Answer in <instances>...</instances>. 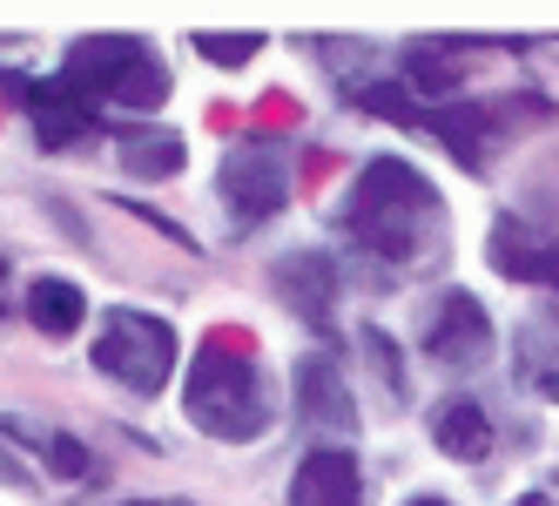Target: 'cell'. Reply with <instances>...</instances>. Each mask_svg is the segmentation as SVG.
<instances>
[{"instance_id":"cell-1","label":"cell","mask_w":559,"mask_h":506,"mask_svg":"<svg viewBox=\"0 0 559 506\" xmlns=\"http://www.w3.org/2000/svg\"><path fill=\"white\" fill-rule=\"evenodd\" d=\"M344 230L371 257L397 263V270H418L438 257L445 244V203L425 169H412L405 155H371L350 183V203H344Z\"/></svg>"},{"instance_id":"cell-2","label":"cell","mask_w":559,"mask_h":506,"mask_svg":"<svg viewBox=\"0 0 559 506\" xmlns=\"http://www.w3.org/2000/svg\"><path fill=\"white\" fill-rule=\"evenodd\" d=\"M182 412L195 433H210L223 446H243L270 425V385L257 372V358L236 344L229 331H216L203 352L189 358V378H182Z\"/></svg>"},{"instance_id":"cell-3","label":"cell","mask_w":559,"mask_h":506,"mask_svg":"<svg viewBox=\"0 0 559 506\" xmlns=\"http://www.w3.org/2000/svg\"><path fill=\"white\" fill-rule=\"evenodd\" d=\"M68 95H108L122 108H163L169 74L142 42H129V34H95V42L68 48Z\"/></svg>"},{"instance_id":"cell-4","label":"cell","mask_w":559,"mask_h":506,"mask_svg":"<svg viewBox=\"0 0 559 506\" xmlns=\"http://www.w3.org/2000/svg\"><path fill=\"white\" fill-rule=\"evenodd\" d=\"M95 365L115 385H129L135 399H155L176 378V331L148 310H108L95 331Z\"/></svg>"},{"instance_id":"cell-5","label":"cell","mask_w":559,"mask_h":506,"mask_svg":"<svg viewBox=\"0 0 559 506\" xmlns=\"http://www.w3.org/2000/svg\"><path fill=\"white\" fill-rule=\"evenodd\" d=\"M223 203H229L236 223H263V216L284 210V203H290V163H284V142H270V136L236 142V149L223 155Z\"/></svg>"},{"instance_id":"cell-6","label":"cell","mask_w":559,"mask_h":506,"mask_svg":"<svg viewBox=\"0 0 559 506\" xmlns=\"http://www.w3.org/2000/svg\"><path fill=\"white\" fill-rule=\"evenodd\" d=\"M492 318H486V304H478L472 291H445L431 304V325H425V352L438 358V365H459V372H472V365H486L492 358Z\"/></svg>"},{"instance_id":"cell-7","label":"cell","mask_w":559,"mask_h":506,"mask_svg":"<svg viewBox=\"0 0 559 506\" xmlns=\"http://www.w3.org/2000/svg\"><path fill=\"white\" fill-rule=\"evenodd\" d=\"M270 284H276V297H284L304 325H317L324 331L331 325V297H337V263L324 257V250H290V257H276L270 263Z\"/></svg>"},{"instance_id":"cell-8","label":"cell","mask_w":559,"mask_h":506,"mask_svg":"<svg viewBox=\"0 0 559 506\" xmlns=\"http://www.w3.org/2000/svg\"><path fill=\"white\" fill-rule=\"evenodd\" d=\"M492 270L512 284H559V237L533 230L526 216H499L492 223Z\"/></svg>"},{"instance_id":"cell-9","label":"cell","mask_w":559,"mask_h":506,"mask_svg":"<svg viewBox=\"0 0 559 506\" xmlns=\"http://www.w3.org/2000/svg\"><path fill=\"white\" fill-rule=\"evenodd\" d=\"M290 506H365V473L350 446H317L290 473Z\"/></svg>"},{"instance_id":"cell-10","label":"cell","mask_w":559,"mask_h":506,"mask_svg":"<svg viewBox=\"0 0 559 506\" xmlns=\"http://www.w3.org/2000/svg\"><path fill=\"white\" fill-rule=\"evenodd\" d=\"M431 439H438V452H445V459L478 466V459L492 452V419H486V405H478V399L452 392V399L431 405Z\"/></svg>"},{"instance_id":"cell-11","label":"cell","mask_w":559,"mask_h":506,"mask_svg":"<svg viewBox=\"0 0 559 506\" xmlns=\"http://www.w3.org/2000/svg\"><path fill=\"white\" fill-rule=\"evenodd\" d=\"M21 310H27V325H34V331L74 338V325L88 318V291H82V284H68V278H34V284L21 291Z\"/></svg>"},{"instance_id":"cell-12","label":"cell","mask_w":559,"mask_h":506,"mask_svg":"<svg viewBox=\"0 0 559 506\" xmlns=\"http://www.w3.org/2000/svg\"><path fill=\"white\" fill-rule=\"evenodd\" d=\"M297 399H304V419L310 425H337V433H350L357 412H350V392H344V378L331 358H304L297 372Z\"/></svg>"},{"instance_id":"cell-13","label":"cell","mask_w":559,"mask_h":506,"mask_svg":"<svg viewBox=\"0 0 559 506\" xmlns=\"http://www.w3.org/2000/svg\"><path fill=\"white\" fill-rule=\"evenodd\" d=\"M27 108H34V129H41V142H48V149L82 142V136H88V108L68 95V82H61V89H27Z\"/></svg>"},{"instance_id":"cell-14","label":"cell","mask_w":559,"mask_h":506,"mask_svg":"<svg viewBox=\"0 0 559 506\" xmlns=\"http://www.w3.org/2000/svg\"><path fill=\"white\" fill-rule=\"evenodd\" d=\"M122 163L142 183H163V176L182 169V136H169V129H135V136H122Z\"/></svg>"},{"instance_id":"cell-15","label":"cell","mask_w":559,"mask_h":506,"mask_svg":"<svg viewBox=\"0 0 559 506\" xmlns=\"http://www.w3.org/2000/svg\"><path fill=\"white\" fill-rule=\"evenodd\" d=\"M405 82H412L418 95H452V89H459L452 48H412V55H405Z\"/></svg>"},{"instance_id":"cell-16","label":"cell","mask_w":559,"mask_h":506,"mask_svg":"<svg viewBox=\"0 0 559 506\" xmlns=\"http://www.w3.org/2000/svg\"><path fill=\"white\" fill-rule=\"evenodd\" d=\"M195 55L216 61V68H243L257 55V34H236V42H223V34H195Z\"/></svg>"},{"instance_id":"cell-17","label":"cell","mask_w":559,"mask_h":506,"mask_svg":"<svg viewBox=\"0 0 559 506\" xmlns=\"http://www.w3.org/2000/svg\"><path fill=\"white\" fill-rule=\"evenodd\" d=\"M48 466H55V473H88V452L74 439H48Z\"/></svg>"},{"instance_id":"cell-18","label":"cell","mask_w":559,"mask_h":506,"mask_svg":"<svg viewBox=\"0 0 559 506\" xmlns=\"http://www.w3.org/2000/svg\"><path fill=\"white\" fill-rule=\"evenodd\" d=\"M27 473H21V466H8V452H0V486H21Z\"/></svg>"},{"instance_id":"cell-19","label":"cell","mask_w":559,"mask_h":506,"mask_svg":"<svg viewBox=\"0 0 559 506\" xmlns=\"http://www.w3.org/2000/svg\"><path fill=\"white\" fill-rule=\"evenodd\" d=\"M512 506H559V499H546V493H519Z\"/></svg>"},{"instance_id":"cell-20","label":"cell","mask_w":559,"mask_h":506,"mask_svg":"<svg viewBox=\"0 0 559 506\" xmlns=\"http://www.w3.org/2000/svg\"><path fill=\"white\" fill-rule=\"evenodd\" d=\"M405 506H452V499H438V493H418V499H405Z\"/></svg>"},{"instance_id":"cell-21","label":"cell","mask_w":559,"mask_h":506,"mask_svg":"<svg viewBox=\"0 0 559 506\" xmlns=\"http://www.w3.org/2000/svg\"><path fill=\"white\" fill-rule=\"evenodd\" d=\"M129 506H155V499H129Z\"/></svg>"}]
</instances>
